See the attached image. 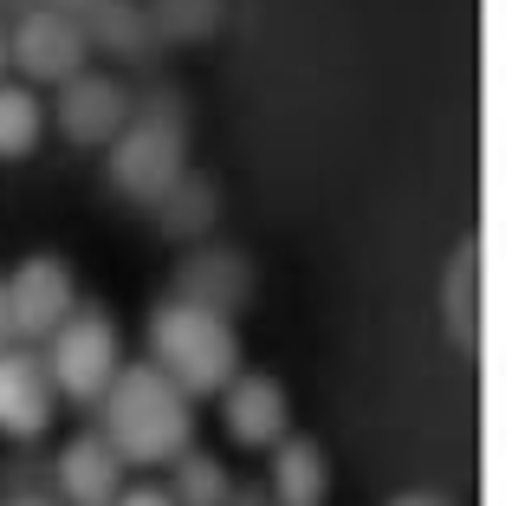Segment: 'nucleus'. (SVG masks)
<instances>
[{
  "label": "nucleus",
  "instance_id": "f257e3e1",
  "mask_svg": "<svg viewBox=\"0 0 512 506\" xmlns=\"http://www.w3.org/2000/svg\"><path fill=\"white\" fill-rule=\"evenodd\" d=\"M98 409H104L98 435L124 468H163V461H175L188 448V435H195L188 396L156 364H117V377L98 396Z\"/></svg>",
  "mask_w": 512,
  "mask_h": 506
},
{
  "label": "nucleus",
  "instance_id": "f03ea898",
  "mask_svg": "<svg viewBox=\"0 0 512 506\" xmlns=\"http://www.w3.org/2000/svg\"><path fill=\"white\" fill-rule=\"evenodd\" d=\"M150 364L182 396H221L240 377V331L234 318L201 312V305L163 299L150 312Z\"/></svg>",
  "mask_w": 512,
  "mask_h": 506
},
{
  "label": "nucleus",
  "instance_id": "7ed1b4c3",
  "mask_svg": "<svg viewBox=\"0 0 512 506\" xmlns=\"http://www.w3.org/2000/svg\"><path fill=\"white\" fill-rule=\"evenodd\" d=\"M182 169H188V137H182V111H169V104L130 117V124L104 143V176L137 208L163 202L175 182H182Z\"/></svg>",
  "mask_w": 512,
  "mask_h": 506
},
{
  "label": "nucleus",
  "instance_id": "20e7f679",
  "mask_svg": "<svg viewBox=\"0 0 512 506\" xmlns=\"http://www.w3.org/2000/svg\"><path fill=\"white\" fill-rule=\"evenodd\" d=\"M46 377H52V396H65V403H98L104 383L117 377V318L104 312V305H72L65 312V325L46 338Z\"/></svg>",
  "mask_w": 512,
  "mask_h": 506
},
{
  "label": "nucleus",
  "instance_id": "39448f33",
  "mask_svg": "<svg viewBox=\"0 0 512 506\" xmlns=\"http://www.w3.org/2000/svg\"><path fill=\"white\" fill-rule=\"evenodd\" d=\"M0 292H7V338H52V331L65 325V312L78 305V286H72V266L59 260V253H33V260H20L7 279H0Z\"/></svg>",
  "mask_w": 512,
  "mask_h": 506
},
{
  "label": "nucleus",
  "instance_id": "423d86ee",
  "mask_svg": "<svg viewBox=\"0 0 512 506\" xmlns=\"http://www.w3.org/2000/svg\"><path fill=\"white\" fill-rule=\"evenodd\" d=\"M85 26L72 13H52V7H33L7 26V65H20L33 85H65V78L85 72Z\"/></svg>",
  "mask_w": 512,
  "mask_h": 506
},
{
  "label": "nucleus",
  "instance_id": "0eeeda50",
  "mask_svg": "<svg viewBox=\"0 0 512 506\" xmlns=\"http://www.w3.org/2000/svg\"><path fill=\"white\" fill-rule=\"evenodd\" d=\"M175 299L201 305V312H221L234 318L240 305H253V260L234 241H201L182 253L175 266Z\"/></svg>",
  "mask_w": 512,
  "mask_h": 506
},
{
  "label": "nucleus",
  "instance_id": "6e6552de",
  "mask_svg": "<svg viewBox=\"0 0 512 506\" xmlns=\"http://www.w3.org/2000/svg\"><path fill=\"white\" fill-rule=\"evenodd\" d=\"M52 117H59V137L65 143H78V150H104V143L130 124V91L117 85L111 72H78V78H65V85H59Z\"/></svg>",
  "mask_w": 512,
  "mask_h": 506
},
{
  "label": "nucleus",
  "instance_id": "1a4fd4ad",
  "mask_svg": "<svg viewBox=\"0 0 512 506\" xmlns=\"http://www.w3.org/2000/svg\"><path fill=\"white\" fill-rule=\"evenodd\" d=\"M59 416V396H52V377L33 351H0V435L7 442H33V435L52 429Z\"/></svg>",
  "mask_w": 512,
  "mask_h": 506
},
{
  "label": "nucleus",
  "instance_id": "9d476101",
  "mask_svg": "<svg viewBox=\"0 0 512 506\" xmlns=\"http://www.w3.org/2000/svg\"><path fill=\"white\" fill-rule=\"evenodd\" d=\"M52 487L65 506H111L124 494V461L104 448L98 429H78L72 442L52 455Z\"/></svg>",
  "mask_w": 512,
  "mask_h": 506
},
{
  "label": "nucleus",
  "instance_id": "9b49d317",
  "mask_svg": "<svg viewBox=\"0 0 512 506\" xmlns=\"http://www.w3.org/2000/svg\"><path fill=\"white\" fill-rule=\"evenodd\" d=\"M221 429L234 435L240 448H273L286 442V383L266 377V370H247L221 390Z\"/></svg>",
  "mask_w": 512,
  "mask_h": 506
},
{
  "label": "nucleus",
  "instance_id": "f8f14e48",
  "mask_svg": "<svg viewBox=\"0 0 512 506\" xmlns=\"http://www.w3.org/2000/svg\"><path fill=\"white\" fill-rule=\"evenodd\" d=\"M273 506H325L331 494V468H325V448L312 435H286L273 442Z\"/></svg>",
  "mask_w": 512,
  "mask_h": 506
},
{
  "label": "nucleus",
  "instance_id": "ddd939ff",
  "mask_svg": "<svg viewBox=\"0 0 512 506\" xmlns=\"http://www.w3.org/2000/svg\"><path fill=\"white\" fill-rule=\"evenodd\" d=\"M441 318H448V338L461 351L480 344V241H461L441 273Z\"/></svg>",
  "mask_w": 512,
  "mask_h": 506
},
{
  "label": "nucleus",
  "instance_id": "4468645a",
  "mask_svg": "<svg viewBox=\"0 0 512 506\" xmlns=\"http://www.w3.org/2000/svg\"><path fill=\"white\" fill-rule=\"evenodd\" d=\"M214 215H221V189H214L208 176H188V169L163 202H156V221H163L169 241H201V234L214 228Z\"/></svg>",
  "mask_w": 512,
  "mask_h": 506
},
{
  "label": "nucleus",
  "instance_id": "2eb2a0df",
  "mask_svg": "<svg viewBox=\"0 0 512 506\" xmlns=\"http://www.w3.org/2000/svg\"><path fill=\"white\" fill-rule=\"evenodd\" d=\"M78 26H85V46H104V52H117V59H137V52H150V39H156L137 0H98Z\"/></svg>",
  "mask_w": 512,
  "mask_h": 506
},
{
  "label": "nucleus",
  "instance_id": "dca6fc26",
  "mask_svg": "<svg viewBox=\"0 0 512 506\" xmlns=\"http://www.w3.org/2000/svg\"><path fill=\"white\" fill-rule=\"evenodd\" d=\"M143 20H150V33L169 39V46H201V39L221 26V0H150Z\"/></svg>",
  "mask_w": 512,
  "mask_h": 506
},
{
  "label": "nucleus",
  "instance_id": "f3484780",
  "mask_svg": "<svg viewBox=\"0 0 512 506\" xmlns=\"http://www.w3.org/2000/svg\"><path fill=\"white\" fill-rule=\"evenodd\" d=\"M39 130H46L39 98H33L26 85H7V78H0V163H13V156H33Z\"/></svg>",
  "mask_w": 512,
  "mask_h": 506
},
{
  "label": "nucleus",
  "instance_id": "a211bd4d",
  "mask_svg": "<svg viewBox=\"0 0 512 506\" xmlns=\"http://www.w3.org/2000/svg\"><path fill=\"white\" fill-rule=\"evenodd\" d=\"M227 494H234V481H227V468L214 455H175V494L182 506H227Z\"/></svg>",
  "mask_w": 512,
  "mask_h": 506
},
{
  "label": "nucleus",
  "instance_id": "6ab92c4d",
  "mask_svg": "<svg viewBox=\"0 0 512 506\" xmlns=\"http://www.w3.org/2000/svg\"><path fill=\"white\" fill-rule=\"evenodd\" d=\"M111 506H175V500L163 494V487H130V494H117Z\"/></svg>",
  "mask_w": 512,
  "mask_h": 506
},
{
  "label": "nucleus",
  "instance_id": "aec40b11",
  "mask_svg": "<svg viewBox=\"0 0 512 506\" xmlns=\"http://www.w3.org/2000/svg\"><path fill=\"white\" fill-rule=\"evenodd\" d=\"M227 506H273V500H266L260 487H234V494H227Z\"/></svg>",
  "mask_w": 512,
  "mask_h": 506
},
{
  "label": "nucleus",
  "instance_id": "412c9836",
  "mask_svg": "<svg viewBox=\"0 0 512 506\" xmlns=\"http://www.w3.org/2000/svg\"><path fill=\"white\" fill-rule=\"evenodd\" d=\"M46 7H52V13H72V20H85V13L98 7V0H46Z\"/></svg>",
  "mask_w": 512,
  "mask_h": 506
},
{
  "label": "nucleus",
  "instance_id": "4be33fe9",
  "mask_svg": "<svg viewBox=\"0 0 512 506\" xmlns=\"http://www.w3.org/2000/svg\"><path fill=\"white\" fill-rule=\"evenodd\" d=\"M389 506H448L441 494H402V500H389Z\"/></svg>",
  "mask_w": 512,
  "mask_h": 506
},
{
  "label": "nucleus",
  "instance_id": "5701e85b",
  "mask_svg": "<svg viewBox=\"0 0 512 506\" xmlns=\"http://www.w3.org/2000/svg\"><path fill=\"white\" fill-rule=\"evenodd\" d=\"M7 506H52V500H39V494H13Z\"/></svg>",
  "mask_w": 512,
  "mask_h": 506
},
{
  "label": "nucleus",
  "instance_id": "b1692460",
  "mask_svg": "<svg viewBox=\"0 0 512 506\" xmlns=\"http://www.w3.org/2000/svg\"><path fill=\"white\" fill-rule=\"evenodd\" d=\"M0 351H7V292H0Z\"/></svg>",
  "mask_w": 512,
  "mask_h": 506
},
{
  "label": "nucleus",
  "instance_id": "393cba45",
  "mask_svg": "<svg viewBox=\"0 0 512 506\" xmlns=\"http://www.w3.org/2000/svg\"><path fill=\"white\" fill-rule=\"evenodd\" d=\"M0 78H7V26H0Z\"/></svg>",
  "mask_w": 512,
  "mask_h": 506
}]
</instances>
